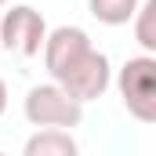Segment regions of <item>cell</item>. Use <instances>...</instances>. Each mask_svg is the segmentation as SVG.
Listing matches in <instances>:
<instances>
[{
    "label": "cell",
    "mask_w": 156,
    "mask_h": 156,
    "mask_svg": "<svg viewBox=\"0 0 156 156\" xmlns=\"http://www.w3.org/2000/svg\"><path fill=\"white\" fill-rule=\"evenodd\" d=\"M134 7H138V0H87V11L102 26H127Z\"/></svg>",
    "instance_id": "52a82bcc"
},
{
    "label": "cell",
    "mask_w": 156,
    "mask_h": 156,
    "mask_svg": "<svg viewBox=\"0 0 156 156\" xmlns=\"http://www.w3.org/2000/svg\"><path fill=\"white\" fill-rule=\"evenodd\" d=\"M22 116L29 120V127H66L73 131L83 123V102L73 98L62 83L47 80L26 91V102H22Z\"/></svg>",
    "instance_id": "7a4b0ae2"
},
{
    "label": "cell",
    "mask_w": 156,
    "mask_h": 156,
    "mask_svg": "<svg viewBox=\"0 0 156 156\" xmlns=\"http://www.w3.org/2000/svg\"><path fill=\"white\" fill-rule=\"evenodd\" d=\"M47 37V22L37 7L29 4H11L0 18V47L4 51H15L22 58H37L40 47Z\"/></svg>",
    "instance_id": "277c9868"
},
{
    "label": "cell",
    "mask_w": 156,
    "mask_h": 156,
    "mask_svg": "<svg viewBox=\"0 0 156 156\" xmlns=\"http://www.w3.org/2000/svg\"><path fill=\"white\" fill-rule=\"evenodd\" d=\"M4 4H11V0H0V7H4Z\"/></svg>",
    "instance_id": "9c48e42d"
},
{
    "label": "cell",
    "mask_w": 156,
    "mask_h": 156,
    "mask_svg": "<svg viewBox=\"0 0 156 156\" xmlns=\"http://www.w3.org/2000/svg\"><path fill=\"white\" fill-rule=\"evenodd\" d=\"M7 113V83H4V76H0V116Z\"/></svg>",
    "instance_id": "ba28073f"
},
{
    "label": "cell",
    "mask_w": 156,
    "mask_h": 156,
    "mask_svg": "<svg viewBox=\"0 0 156 156\" xmlns=\"http://www.w3.org/2000/svg\"><path fill=\"white\" fill-rule=\"evenodd\" d=\"M76 138L66 127H37L22 145L26 156H76Z\"/></svg>",
    "instance_id": "5b68a950"
},
{
    "label": "cell",
    "mask_w": 156,
    "mask_h": 156,
    "mask_svg": "<svg viewBox=\"0 0 156 156\" xmlns=\"http://www.w3.org/2000/svg\"><path fill=\"white\" fill-rule=\"evenodd\" d=\"M44 66L55 83H62L73 98H80L83 105L102 98L113 83V66H109V55L98 51L91 37L80 29V26H58V29H47L44 37Z\"/></svg>",
    "instance_id": "6da1fadb"
},
{
    "label": "cell",
    "mask_w": 156,
    "mask_h": 156,
    "mask_svg": "<svg viewBox=\"0 0 156 156\" xmlns=\"http://www.w3.org/2000/svg\"><path fill=\"white\" fill-rule=\"evenodd\" d=\"M131 26H134V40L142 44V51L153 55L156 51V0H138Z\"/></svg>",
    "instance_id": "8992f818"
},
{
    "label": "cell",
    "mask_w": 156,
    "mask_h": 156,
    "mask_svg": "<svg viewBox=\"0 0 156 156\" xmlns=\"http://www.w3.org/2000/svg\"><path fill=\"white\" fill-rule=\"evenodd\" d=\"M120 102L138 123H156V58L134 55L120 66Z\"/></svg>",
    "instance_id": "3957f363"
}]
</instances>
